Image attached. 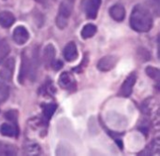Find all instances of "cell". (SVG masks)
Segmentation results:
<instances>
[{
  "instance_id": "cell-1",
  "label": "cell",
  "mask_w": 160,
  "mask_h": 156,
  "mask_svg": "<svg viewBox=\"0 0 160 156\" xmlns=\"http://www.w3.org/2000/svg\"><path fill=\"white\" fill-rule=\"evenodd\" d=\"M130 26L139 33H146L153 26V18L147 8L142 5H137L130 15Z\"/></svg>"
},
{
  "instance_id": "cell-2",
  "label": "cell",
  "mask_w": 160,
  "mask_h": 156,
  "mask_svg": "<svg viewBox=\"0 0 160 156\" xmlns=\"http://www.w3.org/2000/svg\"><path fill=\"white\" fill-rule=\"evenodd\" d=\"M74 6V0H64L59 6V11L56 17V25L60 29L67 27L71 16Z\"/></svg>"
},
{
  "instance_id": "cell-3",
  "label": "cell",
  "mask_w": 160,
  "mask_h": 156,
  "mask_svg": "<svg viewBox=\"0 0 160 156\" xmlns=\"http://www.w3.org/2000/svg\"><path fill=\"white\" fill-rule=\"evenodd\" d=\"M15 68V59L13 57L6 60L0 69V78L5 81H10L13 77Z\"/></svg>"
},
{
  "instance_id": "cell-4",
  "label": "cell",
  "mask_w": 160,
  "mask_h": 156,
  "mask_svg": "<svg viewBox=\"0 0 160 156\" xmlns=\"http://www.w3.org/2000/svg\"><path fill=\"white\" fill-rule=\"evenodd\" d=\"M136 80H137V76L134 72L131 73L130 75H128V77L125 80L122 86L120 87L119 95L124 96V97L130 96V95L132 94V91H133V87L136 83Z\"/></svg>"
},
{
  "instance_id": "cell-5",
  "label": "cell",
  "mask_w": 160,
  "mask_h": 156,
  "mask_svg": "<svg viewBox=\"0 0 160 156\" xmlns=\"http://www.w3.org/2000/svg\"><path fill=\"white\" fill-rule=\"evenodd\" d=\"M118 58L114 55H107L102 57L98 63V68L100 71L107 72L112 70L117 64Z\"/></svg>"
},
{
  "instance_id": "cell-6",
  "label": "cell",
  "mask_w": 160,
  "mask_h": 156,
  "mask_svg": "<svg viewBox=\"0 0 160 156\" xmlns=\"http://www.w3.org/2000/svg\"><path fill=\"white\" fill-rule=\"evenodd\" d=\"M58 83L61 88L65 90H74L76 88V81L73 76L69 72H63L58 80Z\"/></svg>"
},
{
  "instance_id": "cell-7",
  "label": "cell",
  "mask_w": 160,
  "mask_h": 156,
  "mask_svg": "<svg viewBox=\"0 0 160 156\" xmlns=\"http://www.w3.org/2000/svg\"><path fill=\"white\" fill-rule=\"evenodd\" d=\"M29 39V33L24 26H17L13 31V40L18 45L25 44Z\"/></svg>"
},
{
  "instance_id": "cell-8",
  "label": "cell",
  "mask_w": 160,
  "mask_h": 156,
  "mask_svg": "<svg viewBox=\"0 0 160 156\" xmlns=\"http://www.w3.org/2000/svg\"><path fill=\"white\" fill-rule=\"evenodd\" d=\"M39 58H38V49L33 51L32 56L29 58V72H28V77L30 80H35L37 78V73H38V64H39Z\"/></svg>"
},
{
  "instance_id": "cell-9",
  "label": "cell",
  "mask_w": 160,
  "mask_h": 156,
  "mask_svg": "<svg viewBox=\"0 0 160 156\" xmlns=\"http://www.w3.org/2000/svg\"><path fill=\"white\" fill-rule=\"evenodd\" d=\"M28 72H29V57L23 51L22 53V63H21V69H20V74H19V81L21 84H24L25 79L28 77Z\"/></svg>"
},
{
  "instance_id": "cell-10",
  "label": "cell",
  "mask_w": 160,
  "mask_h": 156,
  "mask_svg": "<svg viewBox=\"0 0 160 156\" xmlns=\"http://www.w3.org/2000/svg\"><path fill=\"white\" fill-rule=\"evenodd\" d=\"M100 6H101V0H89L85 7L87 18L91 20H95L98 16Z\"/></svg>"
},
{
  "instance_id": "cell-11",
  "label": "cell",
  "mask_w": 160,
  "mask_h": 156,
  "mask_svg": "<svg viewBox=\"0 0 160 156\" xmlns=\"http://www.w3.org/2000/svg\"><path fill=\"white\" fill-rule=\"evenodd\" d=\"M64 57L68 62H73L78 58V51H77V47L76 44L71 41L68 42L66 47L64 48V51H63Z\"/></svg>"
},
{
  "instance_id": "cell-12",
  "label": "cell",
  "mask_w": 160,
  "mask_h": 156,
  "mask_svg": "<svg viewBox=\"0 0 160 156\" xmlns=\"http://www.w3.org/2000/svg\"><path fill=\"white\" fill-rule=\"evenodd\" d=\"M55 59V49L52 44H48L43 51V63L45 67L48 69L51 67L52 63Z\"/></svg>"
},
{
  "instance_id": "cell-13",
  "label": "cell",
  "mask_w": 160,
  "mask_h": 156,
  "mask_svg": "<svg viewBox=\"0 0 160 156\" xmlns=\"http://www.w3.org/2000/svg\"><path fill=\"white\" fill-rule=\"evenodd\" d=\"M110 15L116 22H122L126 16V9L123 5L116 4L110 8Z\"/></svg>"
},
{
  "instance_id": "cell-14",
  "label": "cell",
  "mask_w": 160,
  "mask_h": 156,
  "mask_svg": "<svg viewBox=\"0 0 160 156\" xmlns=\"http://www.w3.org/2000/svg\"><path fill=\"white\" fill-rule=\"evenodd\" d=\"M0 132L5 137H18L19 127L13 124H3L0 128Z\"/></svg>"
},
{
  "instance_id": "cell-15",
  "label": "cell",
  "mask_w": 160,
  "mask_h": 156,
  "mask_svg": "<svg viewBox=\"0 0 160 156\" xmlns=\"http://www.w3.org/2000/svg\"><path fill=\"white\" fill-rule=\"evenodd\" d=\"M57 105L54 103H49L46 105L42 106V112H43V118H42V123L47 125L49 123V120L52 118V116L53 115L54 111L56 110Z\"/></svg>"
},
{
  "instance_id": "cell-16",
  "label": "cell",
  "mask_w": 160,
  "mask_h": 156,
  "mask_svg": "<svg viewBox=\"0 0 160 156\" xmlns=\"http://www.w3.org/2000/svg\"><path fill=\"white\" fill-rule=\"evenodd\" d=\"M18 154V149L16 146L5 142L0 141V156H13Z\"/></svg>"
},
{
  "instance_id": "cell-17",
  "label": "cell",
  "mask_w": 160,
  "mask_h": 156,
  "mask_svg": "<svg viewBox=\"0 0 160 156\" xmlns=\"http://www.w3.org/2000/svg\"><path fill=\"white\" fill-rule=\"evenodd\" d=\"M15 22V17L10 11H2L0 13V25L4 28L10 27Z\"/></svg>"
},
{
  "instance_id": "cell-18",
  "label": "cell",
  "mask_w": 160,
  "mask_h": 156,
  "mask_svg": "<svg viewBox=\"0 0 160 156\" xmlns=\"http://www.w3.org/2000/svg\"><path fill=\"white\" fill-rule=\"evenodd\" d=\"M98 29H97V26L92 24V23H88L86 24L85 26H83L82 30V38L86 39V38H89V37H92L96 35Z\"/></svg>"
},
{
  "instance_id": "cell-19",
  "label": "cell",
  "mask_w": 160,
  "mask_h": 156,
  "mask_svg": "<svg viewBox=\"0 0 160 156\" xmlns=\"http://www.w3.org/2000/svg\"><path fill=\"white\" fill-rule=\"evenodd\" d=\"M41 152L40 147L37 143H27L24 145V154L27 155H38Z\"/></svg>"
},
{
  "instance_id": "cell-20",
  "label": "cell",
  "mask_w": 160,
  "mask_h": 156,
  "mask_svg": "<svg viewBox=\"0 0 160 156\" xmlns=\"http://www.w3.org/2000/svg\"><path fill=\"white\" fill-rule=\"evenodd\" d=\"M10 51L9 45L6 40H0V64L3 63L5 58L8 55Z\"/></svg>"
},
{
  "instance_id": "cell-21",
  "label": "cell",
  "mask_w": 160,
  "mask_h": 156,
  "mask_svg": "<svg viewBox=\"0 0 160 156\" xmlns=\"http://www.w3.org/2000/svg\"><path fill=\"white\" fill-rule=\"evenodd\" d=\"M9 95V88L4 82L0 81V103L5 102Z\"/></svg>"
},
{
  "instance_id": "cell-22",
  "label": "cell",
  "mask_w": 160,
  "mask_h": 156,
  "mask_svg": "<svg viewBox=\"0 0 160 156\" xmlns=\"http://www.w3.org/2000/svg\"><path fill=\"white\" fill-rule=\"evenodd\" d=\"M146 74L153 80H157L158 82L160 77L159 69L157 67H153V66H147L146 67Z\"/></svg>"
},
{
  "instance_id": "cell-23",
  "label": "cell",
  "mask_w": 160,
  "mask_h": 156,
  "mask_svg": "<svg viewBox=\"0 0 160 156\" xmlns=\"http://www.w3.org/2000/svg\"><path fill=\"white\" fill-rule=\"evenodd\" d=\"M5 117H6L7 120L10 121L11 124L18 125V124H17V119H18V111H17V110H11L7 111L6 114H5Z\"/></svg>"
},
{
  "instance_id": "cell-24",
  "label": "cell",
  "mask_w": 160,
  "mask_h": 156,
  "mask_svg": "<svg viewBox=\"0 0 160 156\" xmlns=\"http://www.w3.org/2000/svg\"><path fill=\"white\" fill-rule=\"evenodd\" d=\"M56 92V89L53 87L52 85V82L50 81V82H47L46 85H45V93L48 95H53Z\"/></svg>"
},
{
  "instance_id": "cell-25",
  "label": "cell",
  "mask_w": 160,
  "mask_h": 156,
  "mask_svg": "<svg viewBox=\"0 0 160 156\" xmlns=\"http://www.w3.org/2000/svg\"><path fill=\"white\" fill-rule=\"evenodd\" d=\"M63 66V63L60 61V60H55L54 59V61L52 63V66H51V67H52L53 68V70H59L61 67Z\"/></svg>"
},
{
  "instance_id": "cell-26",
  "label": "cell",
  "mask_w": 160,
  "mask_h": 156,
  "mask_svg": "<svg viewBox=\"0 0 160 156\" xmlns=\"http://www.w3.org/2000/svg\"><path fill=\"white\" fill-rule=\"evenodd\" d=\"M35 1H36V2H38V3H42L44 0H35Z\"/></svg>"
}]
</instances>
